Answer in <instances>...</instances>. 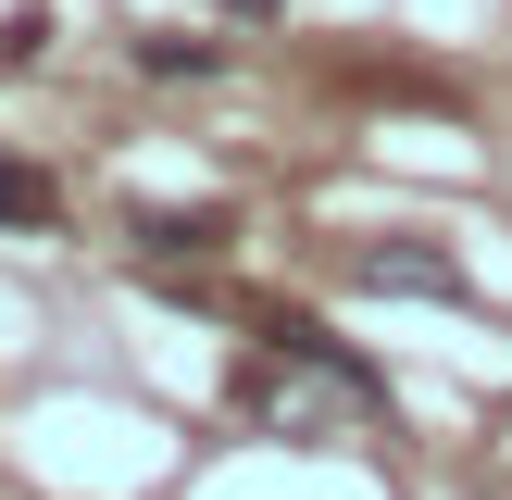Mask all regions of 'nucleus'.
Returning <instances> with one entry per match:
<instances>
[{"instance_id": "obj_1", "label": "nucleus", "mask_w": 512, "mask_h": 500, "mask_svg": "<svg viewBox=\"0 0 512 500\" xmlns=\"http://www.w3.org/2000/svg\"><path fill=\"white\" fill-rule=\"evenodd\" d=\"M250 400H263L288 438H325V425H363V413H388V375L375 363H350L338 338H325L313 313H288L263 338V375H250Z\"/></svg>"}, {"instance_id": "obj_2", "label": "nucleus", "mask_w": 512, "mask_h": 500, "mask_svg": "<svg viewBox=\"0 0 512 500\" xmlns=\"http://www.w3.org/2000/svg\"><path fill=\"white\" fill-rule=\"evenodd\" d=\"M363 288H400V300H475L463 263H438V250H363Z\"/></svg>"}, {"instance_id": "obj_3", "label": "nucleus", "mask_w": 512, "mask_h": 500, "mask_svg": "<svg viewBox=\"0 0 512 500\" xmlns=\"http://www.w3.org/2000/svg\"><path fill=\"white\" fill-rule=\"evenodd\" d=\"M138 250L150 263H175V250H225V213L200 200V213H138Z\"/></svg>"}, {"instance_id": "obj_4", "label": "nucleus", "mask_w": 512, "mask_h": 500, "mask_svg": "<svg viewBox=\"0 0 512 500\" xmlns=\"http://www.w3.org/2000/svg\"><path fill=\"white\" fill-rule=\"evenodd\" d=\"M50 213H63V188H50L38 163H0V225H13V238H38Z\"/></svg>"}, {"instance_id": "obj_5", "label": "nucleus", "mask_w": 512, "mask_h": 500, "mask_svg": "<svg viewBox=\"0 0 512 500\" xmlns=\"http://www.w3.org/2000/svg\"><path fill=\"white\" fill-rule=\"evenodd\" d=\"M213 38H175V25H138V75H213Z\"/></svg>"}, {"instance_id": "obj_6", "label": "nucleus", "mask_w": 512, "mask_h": 500, "mask_svg": "<svg viewBox=\"0 0 512 500\" xmlns=\"http://www.w3.org/2000/svg\"><path fill=\"white\" fill-rule=\"evenodd\" d=\"M213 13H238V25H263V13H288V0H213Z\"/></svg>"}]
</instances>
